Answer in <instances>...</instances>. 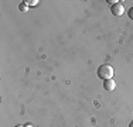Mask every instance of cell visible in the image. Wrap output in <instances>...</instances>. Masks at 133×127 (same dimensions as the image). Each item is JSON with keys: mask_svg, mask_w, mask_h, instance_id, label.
<instances>
[{"mask_svg": "<svg viewBox=\"0 0 133 127\" xmlns=\"http://www.w3.org/2000/svg\"><path fill=\"white\" fill-rule=\"evenodd\" d=\"M98 76H99L101 79H103V81L112 79V76H113V68L110 65H108V64H103V65H101L99 68H98Z\"/></svg>", "mask_w": 133, "mask_h": 127, "instance_id": "obj_1", "label": "cell"}, {"mask_svg": "<svg viewBox=\"0 0 133 127\" xmlns=\"http://www.w3.org/2000/svg\"><path fill=\"white\" fill-rule=\"evenodd\" d=\"M110 11H112L113 16H122L123 11H125V7H123V4L118 3V4H115V6H112V7H110Z\"/></svg>", "mask_w": 133, "mask_h": 127, "instance_id": "obj_2", "label": "cell"}, {"mask_svg": "<svg viewBox=\"0 0 133 127\" xmlns=\"http://www.w3.org/2000/svg\"><path fill=\"white\" fill-rule=\"evenodd\" d=\"M103 88H105V90H108V92H112V90H115V88H116V82L113 81V79H108V81L103 82Z\"/></svg>", "mask_w": 133, "mask_h": 127, "instance_id": "obj_3", "label": "cell"}, {"mask_svg": "<svg viewBox=\"0 0 133 127\" xmlns=\"http://www.w3.org/2000/svg\"><path fill=\"white\" fill-rule=\"evenodd\" d=\"M24 3V4H27V6H37V4H38V0H31V2H30V0H26V2H23Z\"/></svg>", "mask_w": 133, "mask_h": 127, "instance_id": "obj_4", "label": "cell"}, {"mask_svg": "<svg viewBox=\"0 0 133 127\" xmlns=\"http://www.w3.org/2000/svg\"><path fill=\"white\" fill-rule=\"evenodd\" d=\"M18 9H20L21 11H27V10H28V6H27V4H24V3H21V4L18 6Z\"/></svg>", "mask_w": 133, "mask_h": 127, "instance_id": "obj_5", "label": "cell"}, {"mask_svg": "<svg viewBox=\"0 0 133 127\" xmlns=\"http://www.w3.org/2000/svg\"><path fill=\"white\" fill-rule=\"evenodd\" d=\"M108 3H109V4H112V6H115V4H118V0H108Z\"/></svg>", "mask_w": 133, "mask_h": 127, "instance_id": "obj_6", "label": "cell"}, {"mask_svg": "<svg viewBox=\"0 0 133 127\" xmlns=\"http://www.w3.org/2000/svg\"><path fill=\"white\" fill-rule=\"evenodd\" d=\"M129 17H130L132 20H133V7L130 9V10H129Z\"/></svg>", "mask_w": 133, "mask_h": 127, "instance_id": "obj_7", "label": "cell"}, {"mask_svg": "<svg viewBox=\"0 0 133 127\" xmlns=\"http://www.w3.org/2000/svg\"><path fill=\"white\" fill-rule=\"evenodd\" d=\"M24 127H33V126H31L30 123H28V124H26V126H24Z\"/></svg>", "mask_w": 133, "mask_h": 127, "instance_id": "obj_8", "label": "cell"}, {"mask_svg": "<svg viewBox=\"0 0 133 127\" xmlns=\"http://www.w3.org/2000/svg\"><path fill=\"white\" fill-rule=\"evenodd\" d=\"M129 127H133V120L130 122V124H129Z\"/></svg>", "mask_w": 133, "mask_h": 127, "instance_id": "obj_9", "label": "cell"}, {"mask_svg": "<svg viewBox=\"0 0 133 127\" xmlns=\"http://www.w3.org/2000/svg\"><path fill=\"white\" fill-rule=\"evenodd\" d=\"M14 127H24V126H21V124H17V126H14Z\"/></svg>", "mask_w": 133, "mask_h": 127, "instance_id": "obj_10", "label": "cell"}]
</instances>
